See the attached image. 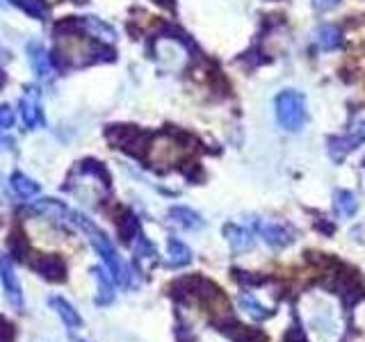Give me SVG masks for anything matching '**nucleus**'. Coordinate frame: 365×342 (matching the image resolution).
Wrapping results in <instances>:
<instances>
[{"mask_svg": "<svg viewBox=\"0 0 365 342\" xmlns=\"http://www.w3.org/2000/svg\"><path fill=\"white\" fill-rule=\"evenodd\" d=\"M260 235L262 239H265L267 244L272 247H288L292 239H294V233H292V228L290 226H283V224H260Z\"/></svg>", "mask_w": 365, "mask_h": 342, "instance_id": "nucleus-10", "label": "nucleus"}, {"mask_svg": "<svg viewBox=\"0 0 365 342\" xmlns=\"http://www.w3.org/2000/svg\"><path fill=\"white\" fill-rule=\"evenodd\" d=\"M117 231H119L121 242H125V244L130 247L137 239V235L142 233V228H140V222H137V217L130 210H123L117 217Z\"/></svg>", "mask_w": 365, "mask_h": 342, "instance_id": "nucleus-13", "label": "nucleus"}, {"mask_svg": "<svg viewBox=\"0 0 365 342\" xmlns=\"http://www.w3.org/2000/svg\"><path fill=\"white\" fill-rule=\"evenodd\" d=\"M334 205H336V212L340 217H351L354 212H356V208H359L356 197H354V194L347 192V190H338L334 194Z\"/></svg>", "mask_w": 365, "mask_h": 342, "instance_id": "nucleus-22", "label": "nucleus"}, {"mask_svg": "<svg viewBox=\"0 0 365 342\" xmlns=\"http://www.w3.org/2000/svg\"><path fill=\"white\" fill-rule=\"evenodd\" d=\"M28 60L34 68V73L39 78H51L53 76V62H51V55L46 53V48L41 43L32 41L28 46Z\"/></svg>", "mask_w": 365, "mask_h": 342, "instance_id": "nucleus-11", "label": "nucleus"}, {"mask_svg": "<svg viewBox=\"0 0 365 342\" xmlns=\"http://www.w3.org/2000/svg\"><path fill=\"white\" fill-rule=\"evenodd\" d=\"M340 0H313V7L319 9V11H327V9H334Z\"/></svg>", "mask_w": 365, "mask_h": 342, "instance_id": "nucleus-27", "label": "nucleus"}, {"mask_svg": "<svg viewBox=\"0 0 365 342\" xmlns=\"http://www.w3.org/2000/svg\"><path fill=\"white\" fill-rule=\"evenodd\" d=\"M11 123H14V110L9 105H0V128H11Z\"/></svg>", "mask_w": 365, "mask_h": 342, "instance_id": "nucleus-25", "label": "nucleus"}, {"mask_svg": "<svg viewBox=\"0 0 365 342\" xmlns=\"http://www.w3.org/2000/svg\"><path fill=\"white\" fill-rule=\"evenodd\" d=\"M224 233H226L228 244L233 247V251H247V249L254 247V233H251L249 228H245V226L228 224L224 228Z\"/></svg>", "mask_w": 365, "mask_h": 342, "instance_id": "nucleus-16", "label": "nucleus"}, {"mask_svg": "<svg viewBox=\"0 0 365 342\" xmlns=\"http://www.w3.org/2000/svg\"><path fill=\"white\" fill-rule=\"evenodd\" d=\"M0 342H14V326L5 317H0Z\"/></svg>", "mask_w": 365, "mask_h": 342, "instance_id": "nucleus-26", "label": "nucleus"}, {"mask_svg": "<svg viewBox=\"0 0 365 342\" xmlns=\"http://www.w3.org/2000/svg\"><path fill=\"white\" fill-rule=\"evenodd\" d=\"M94 279L98 283V294H96V304L98 306H108L114 301V279L112 274H108L103 267H94L91 269Z\"/></svg>", "mask_w": 365, "mask_h": 342, "instance_id": "nucleus-14", "label": "nucleus"}, {"mask_svg": "<svg viewBox=\"0 0 365 342\" xmlns=\"http://www.w3.org/2000/svg\"><path fill=\"white\" fill-rule=\"evenodd\" d=\"M51 306L55 308V313L62 317V322L68 328H80V326H83V317H80L76 308L68 304L66 299H62V296H51Z\"/></svg>", "mask_w": 365, "mask_h": 342, "instance_id": "nucleus-18", "label": "nucleus"}, {"mask_svg": "<svg viewBox=\"0 0 365 342\" xmlns=\"http://www.w3.org/2000/svg\"><path fill=\"white\" fill-rule=\"evenodd\" d=\"M3 3H14V0H0V5H3Z\"/></svg>", "mask_w": 365, "mask_h": 342, "instance_id": "nucleus-29", "label": "nucleus"}, {"mask_svg": "<svg viewBox=\"0 0 365 342\" xmlns=\"http://www.w3.org/2000/svg\"><path fill=\"white\" fill-rule=\"evenodd\" d=\"M0 283H3V290L7 301L16 308V311H23V292H21V283L14 274V267H11V260L7 256H0Z\"/></svg>", "mask_w": 365, "mask_h": 342, "instance_id": "nucleus-6", "label": "nucleus"}, {"mask_svg": "<svg viewBox=\"0 0 365 342\" xmlns=\"http://www.w3.org/2000/svg\"><path fill=\"white\" fill-rule=\"evenodd\" d=\"M155 3H158L160 7H167V9L174 7V0H155Z\"/></svg>", "mask_w": 365, "mask_h": 342, "instance_id": "nucleus-28", "label": "nucleus"}, {"mask_svg": "<svg viewBox=\"0 0 365 342\" xmlns=\"http://www.w3.org/2000/svg\"><path fill=\"white\" fill-rule=\"evenodd\" d=\"M212 324L231 342H267V333L254 326H245L233 319V315H224L220 319H212Z\"/></svg>", "mask_w": 365, "mask_h": 342, "instance_id": "nucleus-4", "label": "nucleus"}, {"mask_svg": "<svg viewBox=\"0 0 365 342\" xmlns=\"http://www.w3.org/2000/svg\"><path fill=\"white\" fill-rule=\"evenodd\" d=\"M30 265L46 281H51V283H64L66 281V262L60 256L43 254V256H37L34 260H30Z\"/></svg>", "mask_w": 365, "mask_h": 342, "instance_id": "nucleus-5", "label": "nucleus"}, {"mask_svg": "<svg viewBox=\"0 0 365 342\" xmlns=\"http://www.w3.org/2000/svg\"><path fill=\"white\" fill-rule=\"evenodd\" d=\"M315 41H317V46L322 51H336L338 46L342 43V34L334 26H322L315 32Z\"/></svg>", "mask_w": 365, "mask_h": 342, "instance_id": "nucleus-20", "label": "nucleus"}, {"mask_svg": "<svg viewBox=\"0 0 365 342\" xmlns=\"http://www.w3.org/2000/svg\"><path fill=\"white\" fill-rule=\"evenodd\" d=\"M9 187H11V192H14L19 199H32V197H37V194L41 192L39 182H34V180L28 178L26 174H21V171H16V174H11V178H9Z\"/></svg>", "mask_w": 365, "mask_h": 342, "instance_id": "nucleus-17", "label": "nucleus"}, {"mask_svg": "<svg viewBox=\"0 0 365 342\" xmlns=\"http://www.w3.org/2000/svg\"><path fill=\"white\" fill-rule=\"evenodd\" d=\"M71 222L87 235L89 244L94 247V251L103 258V262H106V267L112 274L114 283H119V285H123V288H128V285H130V271H128V267L123 265V260L119 258L117 249H114V244H112V239L106 233H103L94 222L87 219L85 214L71 212Z\"/></svg>", "mask_w": 365, "mask_h": 342, "instance_id": "nucleus-1", "label": "nucleus"}, {"mask_svg": "<svg viewBox=\"0 0 365 342\" xmlns=\"http://www.w3.org/2000/svg\"><path fill=\"white\" fill-rule=\"evenodd\" d=\"M231 274H233V279H235V281H237L240 285H245V288H247V285H249V288H258V285H262V283L267 281L265 276H256L254 271H242V269H233Z\"/></svg>", "mask_w": 365, "mask_h": 342, "instance_id": "nucleus-23", "label": "nucleus"}, {"mask_svg": "<svg viewBox=\"0 0 365 342\" xmlns=\"http://www.w3.org/2000/svg\"><path fill=\"white\" fill-rule=\"evenodd\" d=\"M274 110H277V121L283 130L297 133L306 123V96L297 89H285L274 100Z\"/></svg>", "mask_w": 365, "mask_h": 342, "instance_id": "nucleus-2", "label": "nucleus"}, {"mask_svg": "<svg viewBox=\"0 0 365 342\" xmlns=\"http://www.w3.org/2000/svg\"><path fill=\"white\" fill-rule=\"evenodd\" d=\"M3 80H5V76H3V73H0V85H3Z\"/></svg>", "mask_w": 365, "mask_h": 342, "instance_id": "nucleus-30", "label": "nucleus"}, {"mask_svg": "<svg viewBox=\"0 0 365 342\" xmlns=\"http://www.w3.org/2000/svg\"><path fill=\"white\" fill-rule=\"evenodd\" d=\"M108 140L135 157H142L146 148H151V135L135 128V125H112L108 130Z\"/></svg>", "mask_w": 365, "mask_h": 342, "instance_id": "nucleus-3", "label": "nucleus"}, {"mask_svg": "<svg viewBox=\"0 0 365 342\" xmlns=\"http://www.w3.org/2000/svg\"><path fill=\"white\" fill-rule=\"evenodd\" d=\"M34 212L48 217V219H53L57 224L71 222V212H68V208L62 201H55V199H39L37 203H34Z\"/></svg>", "mask_w": 365, "mask_h": 342, "instance_id": "nucleus-12", "label": "nucleus"}, {"mask_svg": "<svg viewBox=\"0 0 365 342\" xmlns=\"http://www.w3.org/2000/svg\"><path fill=\"white\" fill-rule=\"evenodd\" d=\"M365 142V119L359 121L356 128H351L349 135L345 137H331L329 140V153L334 160H342L347 153H351L359 144Z\"/></svg>", "mask_w": 365, "mask_h": 342, "instance_id": "nucleus-7", "label": "nucleus"}, {"mask_svg": "<svg viewBox=\"0 0 365 342\" xmlns=\"http://www.w3.org/2000/svg\"><path fill=\"white\" fill-rule=\"evenodd\" d=\"M19 5L26 9L30 16H34V19H46V16H48V9H46V5L41 3V0H19Z\"/></svg>", "mask_w": 365, "mask_h": 342, "instance_id": "nucleus-24", "label": "nucleus"}, {"mask_svg": "<svg viewBox=\"0 0 365 342\" xmlns=\"http://www.w3.org/2000/svg\"><path fill=\"white\" fill-rule=\"evenodd\" d=\"M21 119L26 123V128H30V130L43 125V112L39 105V96L32 87L21 96Z\"/></svg>", "mask_w": 365, "mask_h": 342, "instance_id": "nucleus-8", "label": "nucleus"}, {"mask_svg": "<svg viewBox=\"0 0 365 342\" xmlns=\"http://www.w3.org/2000/svg\"><path fill=\"white\" fill-rule=\"evenodd\" d=\"M240 306L245 308V311L254 317V319H258V322H262V319H267V317H272L274 315V311H269V308H265L262 304H258V299L254 294H247V292H242L240 294Z\"/></svg>", "mask_w": 365, "mask_h": 342, "instance_id": "nucleus-21", "label": "nucleus"}, {"mask_svg": "<svg viewBox=\"0 0 365 342\" xmlns=\"http://www.w3.org/2000/svg\"><path fill=\"white\" fill-rule=\"evenodd\" d=\"M78 30H83L89 39H96L98 43H108L114 39V30L108 26V23H103L101 19H94V16H85L76 21Z\"/></svg>", "mask_w": 365, "mask_h": 342, "instance_id": "nucleus-9", "label": "nucleus"}, {"mask_svg": "<svg viewBox=\"0 0 365 342\" xmlns=\"http://www.w3.org/2000/svg\"><path fill=\"white\" fill-rule=\"evenodd\" d=\"M169 219L178 224L180 228H187V231H197L203 226V219L199 212H194L192 208L185 205H176V208H169Z\"/></svg>", "mask_w": 365, "mask_h": 342, "instance_id": "nucleus-15", "label": "nucleus"}, {"mask_svg": "<svg viewBox=\"0 0 365 342\" xmlns=\"http://www.w3.org/2000/svg\"><path fill=\"white\" fill-rule=\"evenodd\" d=\"M167 251H169V265L171 267H185L192 262V251L187 244H182L180 239L171 237L167 242Z\"/></svg>", "mask_w": 365, "mask_h": 342, "instance_id": "nucleus-19", "label": "nucleus"}]
</instances>
